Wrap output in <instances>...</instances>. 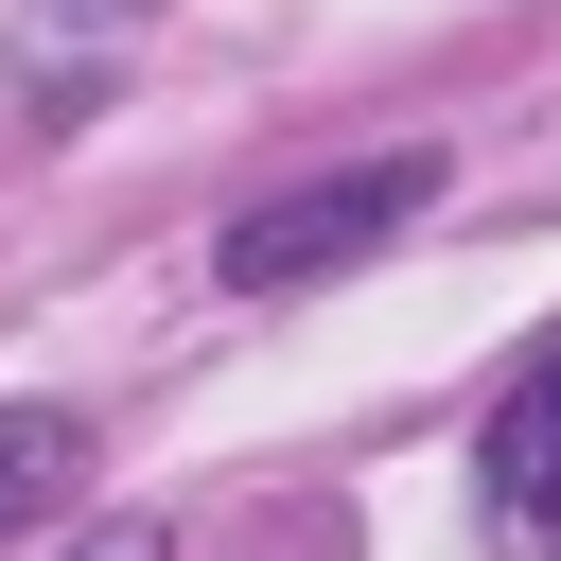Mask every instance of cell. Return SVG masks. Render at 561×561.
Listing matches in <instances>:
<instances>
[{
	"instance_id": "obj_5",
	"label": "cell",
	"mask_w": 561,
	"mask_h": 561,
	"mask_svg": "<svg viewBox=\"0 0 561 561\" xmlns=\"http://www.w3.org/2000/svg\"><path fill=\"white\" fill-rule=\"evenodd\" d=\"M70 561H175V526H88Z\"/></svg>"
},
{
	"instance_id": "obj_3",
	"label": "cell",
	"mask_w": 561,
	"mask_h": 561,
	"mask_svg": "<svg viewBox=\"0 0 561 561\" xmlns=\"http://www.w3.org/2000/svg\"><path fill=\"white\" fill-rule=\"evenodd\" d=\"M123 35H140V0H35V18H18V88H35V123H70V105L105 88Z\"/></svg>"
},
{
	"instance_id": "obj_1",
	"label": "cell",
	"mask_w": 561,
	"mask_h": 561,
	"mask_svg": "<svg viewBox=\"0 0 561 561\" xmlns=\"http://www.w3.org/2000/svg\"><path fill=\"white\" fill-rule=\"evenodd\" d=\"M421 193H438V158H351V175H298V193H263V210H228L210 280H228V298H298V280L368 263L386 228H421Z\"/></svg>"
},
{
	"instance_id": "obj_4",
	"label": "cell",
	"mask_w": 561,
	"mask_h": 561,
	"mask_svg": "<svg viewBox=\"0 0 561 561\" xmlns=\"http://www.w3.org/2000/svg\"><path fill=\"white\" fill-rule=\"evenodd\" d=\"M70 491H88V421H70V403H0V543L53 526Z\"/></svg>"
},
{
	"instance_id": "obj_2",
	"label": "cell",
	"mask_w": 561,
	"mask_h": 561,
	"mask_svg": "<svg viewBox=\"0 0 561 561\" xmlns=\"http://www.w3.org/2000/svg\"><path fill=\"white\" fill-rule=\"evenodd\" d=\"M473 508H491L508 561H561V333L508 368V403H491V438H473Z\"/></svg>"
}]
</instances>
